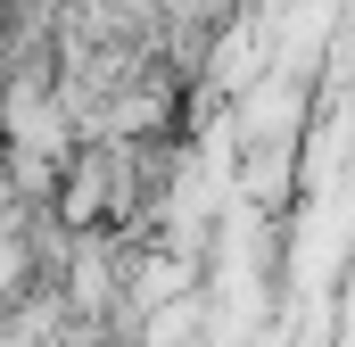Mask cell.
<instances>
[{
  "label": "cell",
  "instance_id": "obj_1",
  "mask_svg": "<svg viewBox=\"0 0 355 347\" xmlns=\"http://www.w3.org/2000/svg\"><path fill=\"white\" fill-rule=\"evenodd\" d=\"M289 182H297V141H257L248 149V198L265 215H281L289 207Z\"/></svg>",
  "mask_w": 355,
  "mask_h": 347
}]
</instances>
